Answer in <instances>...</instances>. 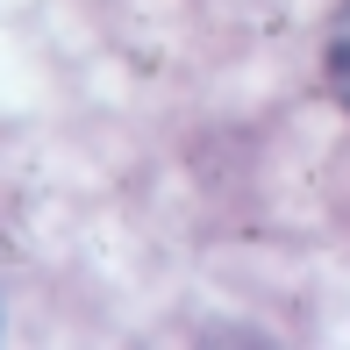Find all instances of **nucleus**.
<instances>
[{"label":"nucleus","instance_id":"f257e3e1","mask_svg":"<svg viewBox=\"0 0 350 350\" xmlns=\"http://www.w3.org/2000/svg\"><path fill=\"white\" fill-rule=\"evenodd\" d=\"M329 86H336V100L350 107V0H343L336 29H329Z\"/></svg>","mask_w":350,"mask_h":350}]
</instances>
